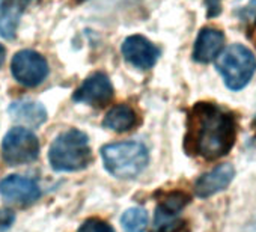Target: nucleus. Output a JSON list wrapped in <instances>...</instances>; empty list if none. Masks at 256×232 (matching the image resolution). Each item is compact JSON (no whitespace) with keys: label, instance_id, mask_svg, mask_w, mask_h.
Wrapping results in <instances>:
<instances>
[{"label":"nucleus","instance_id":"7","mask_svg":"<svg viewBox=\"0 0 256 232\" xmlns=\"http://www.w3.org/2000/svg\"><path fill=\"white\" fill-rule=\"evenodd\" d=\"M113 98V86L108 77L102 72L89 76L74 92L72 100L94 107H104Z\"/></svg>","mask_w":256,"mask_h":232},{"label":"nucleus","instance_id":"13","mask_svg":"<svg viewBox=\"0 0 256 232\" xmlns=\"http://www.w3.org/2000/svg\"><path fill=\"white\" fill-rule=\"evenodd\" d=\"M138 124H139L138 113L134 112L133 107L126 106V104H118V106L112 107L107 112L106 118L102 121V126L106 128L116 132V133L130 132Z\"/></svg>","mask_w":256,"mask_h":232},{"label":"nucleus","instance_id":"18","mask_svg":"<svg viewBox=\"0 0 256 232\" xmlns=\"http://www.w3.org/2000/svg\"><path fill=\"white\" fill-rule=\"evenodd\" d=\"M154 232H188V228H187V223L184 220L175 218L172 222L157 224Z\"/></svg>","mask_w":256,"mask_h":232},{"label":"nucleus","instance_id":"20","mask_svg":"<svg viewBox=\"0 0 256 232\" xmlns=\"http://www.w3.org/2000/svg\"><path fill=\"white\" fill-rule=\"evenodd\" d=\"M208 17H216L222 11V0H205Z\"/></svg>","mask_w":256,"mask_h":232},{"label":"nucleus","instance_id":"12","mask_svg":"<svg viewBox=\"0 0 256 232\" xmlns=\"http://www.w3.org/2000/svg\"><path fill=\"white\" fill-rule=\"evenodd\" d=\"M8 112L12 116V120L32 128H36L47 121L46 107L34 100H17L11 102Z\"/></svg>","mask_w":256,"mask_h":232},{"label":"nucleus","instance_id":"23","mask_svg":"<svg viewBox=\"0 0 256 232\" xmlns=\"http://www.w3.org/2000/svg\"><path fill=\"white\" fill-rule=\"evenodd\" d=\"M5 53H6V50H5V47L0 44V66L4 65V60H5Z\"/></svg>","mask_w":256,"mask_h":232},{"label":"nucleus","instance_id":"17","mask_svg":"<svg viewBox=\"0 0 256 232\" xmlns=\"http://www.w3.org/2000/svg\"><path fill=\"white\" fill-rule=\"evenodd\" d=\"M78 232H114V229L101 218H89L82 224Z\"/></svg>","mask_w":256,"mask_h":232},{"label":"nucleus","instance_id":"15","mask_svg":"<svg viewBox=\"0 0 256 232\" xmlns=\"http://www.w3.org/2000/svg\"><path fill=\"white\" fill-rule=\"evenodd\" d=\"M190 196L184 192H170L168 193L157 205L156 210V226L168 223L176 218V216L187 206Z\"/></svg>","mask_w":256,"mask_h":232},{"label":"nucleus","instance_id":"9","mask_svg":"<svg viewBox=\"0 0 256 232\" xmlns=\"http://www.w3.org/2000/svg\"><path fill=\"white\" fill-rule=\"evenodd\" d=\"M235 178V169L230 163H223L200 175L194 182V193L200 199L211 198L226 190Z\"/></svg>","mask_w":256,"mask_h":232},{"label":"nucleus","instance_id":"24","mask_svg":"<svg viewBox=\"0 0 256 232\" xmlns=\"http://www.w3.org/2000/svg\"><path fill=\"white\" fill-rule=\"evenodd\" d=\"M77 2H84V0H77Z\"/></svg>","mask_w":256,"mask_h":232},{"label":"nucleus","instance_id":"21","mask_svg":"<svg viewBox=\"0 0 256 232\" xmlns=\"http://www.w3.org/2000/svg\"><path fill=\"white\" fill-rule=\"evenodd\" d=\"M242 232H256V216L252 217L242 228Z\"/></svg>","mask_w":256,"mask_h":232},{"label":"nucleus","instance_id":"4","mask_svg":"<svg viewBox=\"0 0 256 232\" xmlns=\"http://www.w3.org/2000/svg\"><path fill=\"white\" fill-rule=\"evenodd\" d=\"M216 66L226 86L230 90H240L252 80L256 71V59L248 48L234 44L217 56Z\"/></svg>","mask_w":256,"mask_h":232},{"label":"nucleus","instance_id":"2","mask_svg":"<svg viewBox=\"0 0 256 232\" xmlns=\"http://www.w3.org/2000/svg\"><path fill=\"white\" fill-rule=\"evenodd\" d=\"M48 162L58 172H78L86 169L92 162L88 136L77 128L60 133L48 150Z\"/></svg>","mask_w":256,"mask_h":232},{"label":"nucleus","instance_id":"5","mask_svg":"<svg viewBox=\"0 0 256 232\" xmlns=\"http://www.w3.org/2000/svg\"><path fill=\"white\" fill-rule=\"evenodd\" d=\"M40 156V140L29 128H11L2 142V157L11 166L32 163Z\"/></svg>","mask_w":256,"mask_h":232},{"label":"nucleus","instance_id":"3","mask_svg":"<svg viewBox=\"0 0 256 232\" xmlns=\"http://www.w3.org/2000/svg\"><path fill=\"white\" fill-rule=\"evenodd\" d=\"M101 158L106 170L120 180L138 176L148 164L150 154L144 144L118 142L101 148Z\"/></svg>","mask_w":256,"mask_h":232},{"label":"nucleus","instance_id":"8","mask_svg":"<svg viewBox=\"0 0 256 232\" xmlns=\"http://www.w3.org/2000/svg\"><path fill=\"white\" fill-rule=\"evenodd\" d=\"M120 50L125 60L139 70L152 68L160 58V50L142 35L128 36L124 41Z\"/></svg>","mask_w":256,"mask_h":232},{"label":"nucleus","instance_id":"1","mask_svg":"<svg viewBox=\"0 0 256 232\" xmlns=\"http://www.w3.org/2000/svg\"><path fill=\"white\" fill-rule=\"evenodd\" d=\"M236 139L235 116L214 102H198L187 118L184 148L188 154L204 160L226 156Z\"/></svg>","mask_w":256,"mask_h":232},{"label":"nucleus","instance_id":"14","mask_svg":"<svg viewBox=\"0 0 256 232\" xmlns=\"http://www.w3.org/2000/svg\"><path fill=\"white\" fill-rule=\"evenodd\" d=\"M24 8V0H0V35L6 40L16 36Z\"/></svg>","mask_w":256,"mask_h":232},{"label":"nucleus","instance_id":"10","mask_svg":"<svg viewBox=\"0 0 256 232\" xmlns=\"http://www.w3.org/2000/svg\"><path fill=\"white\" fill-rule=\"evenodd\" d=\"M0 194L18 204H32L41 196L38 184L22 175H10L0 181Z\"/></svg>","mask_w":256,"mask_h":232},{"label":"nucleus","instance_id":"22","mask_svg":"<svg viewBox=\"0 0 256 232\" xmlns=\"http://www.w3.org/2000/svg\"><path fill=\"white\" fill-rule=\"evenodd\" d=\"M256 16V0H252V4L247 6V11H246V17L244 18H248V17H253Z\"/></svg>","mask_w":256,"mask_h":232},{"label":"nucleus","instance_id":"16","mask_svg":"<svg viewBox=\"0 0 256 232\" xmlns=\"http://www.w3.org/2000/svg\"><path fill=\"white\" fill-rule=\"evenodd\" d=\"M120 224L126 232H145L148 226V212L144 208H130L120 217Z\"/></svg>","mask_w":256,"mask_h":232},{"label":"nucleus","instance_id":"6","mask_svg":"<svg viewBox=\"0 0 256 232\" xmlns=\"http://www.w3.org/2000/svg\"><path fill=\"white\" fill-rule=\"evenodd\" d=\"M11 72L20 84L34 88L46 80L48 76V65L40 53L34 50H22L12 58Z\"/></svg>","mask_w":256,"mask_h":232},{"label":"nucleus","instance_id":"19","mask_svg":"<svg viewBox=\"0 0 256 232\" xmlns=\"http://www.w3.org/2000/svg\"><path fill=\"white\" fill-rule=\"evenodd\" d=\"M16 216L12 211L10 210H0V232H4L6 229L11 228V224L14 223Z\"/></svg>","mask_w":256,"mask_h":232},{"label":"nucleus","instance_id":"11","mask_svg":"<svg viewBox=\"0 0 256 232\" xmlns=\"http://www.w3.org/2000/svg\"><path fill=\"white\" fill-rule=\"evenodd\" d=\"M224 35L214 28H205L199 32L193 48V59L200 64L214 60L223 48Z\"/></svg>","mask_w":256,"mask_h":232}]
</instances>
